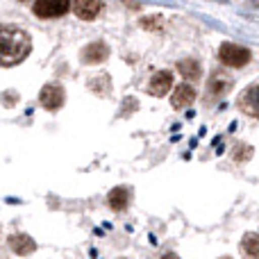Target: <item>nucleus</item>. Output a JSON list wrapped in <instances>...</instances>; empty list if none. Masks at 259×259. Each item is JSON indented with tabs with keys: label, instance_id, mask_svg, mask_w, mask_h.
<instances>
[{
	"label": "nucleus",
	"instance_id": "1",
	"mask_svg": "<svg viewBox=\"0 0 259 259\" xmlns=\"http://www.w3.org/2000/svg\"><path fill=\"white\" fill-rule=\"evenodd\" d=\"M32 41L16 25H0V66H14L30 55Z\"/></svg>",
	"mask_w": 259,
	"mask_h": 259
},
{
	"label": "nucleus",
	"instance_id": "2",
	"mask_svg": "<svg viewBox=\"0 0 259 259\" xmlns=\"http://www.w3.org/2000/svg\"><path fill=\"white\" fill-rule=\"evenodd\" d=\"M219 59L225 64V66L241 68V66H246V64L250 62V53H248V48H243V46H237V44H223V46H221Z\"/></svg>",
	"mask_w": 259,
	"mask_h": 259
},
{
	"label": "nucleus",
	"instance_id": "3",
	"mask_svg": "<svg viewBox=\"0 0 259 259\" xmlns=\"http://www.w3.org/2000/svg\"><path fill=\"white\" fill-rule=\"evenodd\" d=\"M71 0H34L32 12L39 18H59L71 9Z\"/></svg>",
	"mask_w": 259,
	"mask_h": 259
},
{
	"label": "nucleus",
	"instance_id": "4",
	"mask_svg": "<svg viewBox=\"0 0 259 259\" xmlns=\"http://www.w3.org/2000/svg\"><path fill=\"white\" fill-rule=\"evenodd\" d=\"M64 100H66V94H64L62 84H55V82L53 84H46L39 94V103L44 105L48 112H57L64 105Z\"/></svg>",
	"mask_w": 259,
	"mask_h": 259
},
{
	"label": "nucleus",
	"instance_id": "5",
	"mask_svg": "<svg viewBox=\"0 0 259 259\" xmlns=\"http://www.w3.org/2000/svg\"><path fill=\"white\" fill-rule=\"evenodd\" d=\"M73 12L82 21H94L103 12V0H73Z\"/></svg>",
	"mask_w": 259,
	"mask_h": 259
},
{
	"label": "nucleus",
	"instance_id": "6",
	"mask_svg": "<svg viewBox=\"0 0 259 259\" xmlns=\"http://www.w3.org/2000/svg\"><path fill=\"white\" fill-rule=\"evenodd\" d=\"M7 246H9V250L14 252V255H18V257H25V255H30V252H34L36 250V243H34V239L32 237H27V234H12V237L7 239Z\"/></svg>",
	"mask_w": 259,
	"mask_h": 259
},
{
	"label": "nucleus",
	"instance_id": "7",
	"mask_svg": "<svg viewBox=\"0 0 259 259\" xmlns=\"http://www.w3.org/2000/svg\"><path fill=\"white\" fill-rule=\"evenodd\" d=\"M239 107L241 112H246L248 116L259 118V84L246 89L241 96H239Z\"/></svg>",
	"mask_w": 259,
	"mask_h": 259
},
{
	"label": "nucleus",
	"instance_id": "8",
	"mask_svg": "<svg viewBox=\"0 0 259 259\" xmlns=\"http://www.w3.org/2000/svg\"><path fill=\"white\" fill-rule=\"evenodd\" d=\"M170 87H173V75H170V71H159L152 75L150 80V87H148V91H150L152 96H166L170 91Z\"/></svg>",
	"mask_w": 259,
	"mask_h": 259
},
{
	"label": "nucleus",
	"instance_id": "9",
	"mask_svg": "<svg viewBox=\"0 0 259 259\" xmlns=\"http://www.w3.org/2000/svg\"><path fill=\"white\" fill-rule=\"evenodd\" d=\"M193 100H196V89H193L191 84H180V87H175L170 105H173L175 109H184V107H189Z\"/></svg>",
	"mask_w": 259,
	"mask_h": 259
},
{
	"label": "nucleus",
	"instance_id": "10",
	"mask_svg": "<svg viewBox=\"0 0 259 259\" xmlns=\"http://www.w3.org/2000/svg\"><path fill=\"white\" fill-rule=\"evenodd\" d=\"M109 55V48L105 44H100V41H96V44L87 46L84 50H82V62L87 64H100L103 59H107Z\"/></svg>",
	"mask_w": 259,
	"mask_h": 259
},
{
	"label": "nucleus",
	"instance_id": "11",
	"mask_svg": "<svg viewBox=\"0 0 259 259\" xmlns=\"http://www.w3.org/2000/svg\"><path fill=\"white\" fill-rule=\"evenodd\" d=\"M130 198H132V193H130L127 187L112 189V193H109V207H112L114 211H123L130 205Z\"/></svg>",
	"mask_w": 259,
	"mask_h": 259
},
{
	"label": "nucleus",
	"instance_id": "12",
	"mask_svg": "<svg viewBox=\"0 0 259 259\" xmlns=\"http://www.w3.org/2000/svg\"><path fill=\"white\" fill-rule=\"evenodd\" d=\"M178 71L184 80H198V77H200V64H198L196 59H182V62L178 64Z\"/></svg>",
	"mask_w": 259,
	"mask_h": 259
},
{
	"label": "nucleus",
	"instance_id": "13",
	"mask_svg": "<svg viewBox=\"0 0 259 259\" xmlns=\"http://www.w3.org/2000/svg\"><path fill=\"white\" fill-rule=\"evenodd\" d=\"M241 252L248 259H257L259 257V237L255 232L246 234V237L241 239Z\"/></svg>",
	"mask_w": 259,
	"mask_h": 259
},
{
	"label": "nucleus",
	"instance_id": "14",
	"mask_svg": "<svg viewBox=\"0 0 259 259\" xmlns=\"http://www.w3.org/2000/svg\"><path fill=\"white\" fill-rule=\"evenodd\" d=\"M228 89H230V80H225L221 73L209 80V94L219 96V94H223V91H228Z\"/></svg>",
	"mask_w": 259,
	"mask_h": 259
},
{
	"label": "nucleus",
	"instance_id": "15",
	"mask_svg": "<svg viewBox=\"0 0 259 259\" xmlns=\"http://www.w3.org/2000/svg\"><path fill=\"white\" fill-rule=\"evenodd\" d=\"M159 23H161V18L150 16V18H143V21H141V25L146 27V30H150V27H159Z\"/></svg>",
	"mask_w": 259,
	"mask_h": 259
},
{
	"label": "nucleus",
	"instance_id": "16",
	"mask_svg": "<svg viewBox=\"0 0 259 259\" xmlns=\"http://www.w3.org/2000/svg\"><path fill=\"white\" fill-rule=\"evenodd\" d=\"M161 259H180L175 252H166V255H161Z\"/></svg>",
	"mask_w": 259,
	"mask_h": 259
},
{
	"label": "nucleus",
	"instance_id": "17",
	"mask_svg": "<svg viewBox=\"0 0 259 259\" xmlns=\"http://www.w3.org/2000/svg\"><path fill=\"white\" fill-rule=\"evenodd\" d=\"M252 5H255V7H259V0H252Z\"/></svg>",
	"mask_w": 259,
	"mask_h": 259
},
{
	"label": "nucleus",
	"instance_id": "18",
	"mask_svg": "<svg viewBox=\"0 0 259 259\" xmlns=\"http://www.w3.org/2000/svg\"><path fill=\"white\" fill-rule=\"evenodd\" d=\"M221 259H232V257H221Z\"/></svg>",
	"mask_w": 259,
	"mask_h": 259
}]
</instances>
